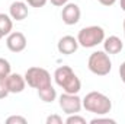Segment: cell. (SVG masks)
<instances>
[{
  "mask_svg": "<svg viewBox=\"0 0 125 124\" xmlns=\"http://www.w3.org/2000/svg\"><path fill=\"white\" fill-rule=\"evenodd\" d=\"M83 108L96 115H106L112 110V101L102 92H89L82 99Z\"/></svg>",
  "mask_w": 125,
  "mask_h": 124,
  "instance_id": "cell-1",
  "label": "cell"
},
{
  "mask_svg": "<svg viewBox=\"0 0 125 124\" xmlns=\"http://www.w3.org/2000/svg\"><path fill=\"white\" fill-rule=\"evenodd\" d=\"M54 79L55 83L67 93H79L82 89V82L70 66H60L54 72Z\"/></svg>",
  "mask_w": 125,
  "mask_h": 124,
  "instance_id": "cell-2",
  "label": "cell"
},
{
  "mask_svg": "<svg viewBox=\"0 0 125 124\" xmlns=\"http://www.w3.org/2000/svg\"><path fill=\"white\" fill-rule=\"evenodd\" d=\"M103 39H105V31H103V28H100L97 25L82 28L77 34L79 45H82L84 48H93L96 45L102 44Z\"/></svg>",
  "mask_w": 125,
  "mask_h": 124,
  "instance_id": "cell-3",
  "label": "cell"
},
{
  "mask_svg": "<svg viewBox=\"0 0 125 124\" xmlns=\"http://www.w3.org/2000/svg\"><path fill=\"white\" fill-rule=\"evenodd\" d=\"M87 67L96 76H106L112 70V62L106 51H94L89 57Z\"/></svg>",
  "mask_w": 125,
  "mask_h": 124,
  "instance_id": "cell-4",
  "label": "cell"
},
{
  "mask_svg": "<svg viewBox=\"0 0 125 124\" xmlns=\"http://www.w3.org/2000/svg\"><path fill=\"white\" fill-rule=\"evenodd\" d=\"M25 80L28 86L38 91V89H42L51 85V74L48 70L42 67H29L25 73Z\"/></svg>",
  "mask_w": 125,
  "mask_h": 124,
  "instance_id": "cell-5",
  "label": "cell"
},
{
  "mask_svg": "<svg viewBox=\"0 0 125 124\" xmlns=\"http://www.w3.org/2000/svg\"><path fill=\"white\" fill-rule=\"evenodd\" d=\"M58 104H60V108L62 110V112H65L67 115L79 114L80 110L83 108L82 99L79 98L77 93H61L58 98Z\"/></svg>",
  "mask_w": 125,
  "mask_h": 124,
  "instance_id": "cell-6",
  "label": "cell"
},
{
  "mask_svg": "<svg viewBox=\"0 0 125 124\" xmlns=\"http://www.w3.org/2000/svg\"><path fill=\"white\" fill-rule=\"evenodd\" d=\"M80 7L76 3H67L65 6H62V12H61V19L62 22L68 26L76 25L80 21Z\"/></svg>",
  "mask_w": 125,
  "mask_h": 124,
  "instance_id": "cell-7",
  "label": "cell"
},
{
  "mask_svg": "<svg viewBox=\"0 0 125 124\" xmlns=\"http://www.w3.org/2000/svg\"><path fill=\"white\" fill-rule=\"evenodd\" d=\"M6 45L12 53H21L26 48V37L22 32H10L6 39Z\"/></svg>",
  "mask_w": 125,
  "mask_h": 124,
  "instance_id": "cell-8",
  "label": "cell"
},
{
  "mask_svg": "<svg viewBox=\"0 0 125 124\" xmlns=\"http://www.w3.org/2000/svg\"><path fill=\"white\" fill-rule=\"evenodd\" d=\"M79 48V41L77 38L71 37V35H64L62 38H60L58 44H57V50L64 54V56H70V54H74Z\"/></svg>",
  "mask_w": 125,
  "mask_h": 124,
  "instance_id": "cell-9",
  "label": "cell"
},
{
  "mask_svg": "<svg viewBox=\"0 0 125 124\" xmlns=\"http://www.w3.org/2000/svg\"><path fill=\"white\" fill-rule=\"evenodd\" d=\"M9 15L13 21H23L28 16V4L23 0H16L9 7Z\"/></svg>",
  "mask_w": 125,
  "mask_h": 124,
  "instance_id": "cell-10",
  "label": "cell"
},
{
  "mask_svg": "<svg viewBox=\"0 0 125 124\" xmlns=\"http://www.w3.org/2000/svg\"><path fill=\"white\" fill-rule=\"evenodd\" d=\"M26 86V80L25 76L19 74V73H10L7 76V88L10 93H21L23 92Z\"/></svg>",
  "mask_w": 125,
  "mask_h": 124,
  "instance_id": "cell-11",
  "label": "cell"
},
{
  "mask_svg": "<svg viewBox=\"0 0 125 124\" xmlns=\"http://www.w3.org/2000/svg\"><path fill=\"white\" fill-rule=\"evenodd\" d=\"M102 44H103V51H106L108 54H118L124 48V42L116 35H111V37L105 38Z\"/></svg>",
  "mask_w": 125,
  "mask_h": 124,
  "instance_id": "cell-12",
  "label": "cell"
},
{
  "mask_svg": "<svg viewBox=\"0 0 125 124\" xmlns=\"http://www.w3.org/2000/svg\"><path fill=\"white\" fill-rule=\"evenodd\" d=\"M38 96H39L44 102L50 104V102H54V101H55V98H57V91L54 89L52 85H50V86H45V88H42V89H38Z\"/></svg>",
  "mask_w": 125,
  "mask_h": 124,
  "instance_id": "cell-13",
  "label": "cell"
},
{
  "mask_svg": "<svg viewBox=\"0 0 125 124\" xmlns=\"http://www.w3.org/2000/svg\"><path fill=\"white\" fill-rule=\"evenodd\" d=\"M12 28H13V19L10 18V15L0 13V34L3 37L9 35L12 32Z\"/></svg>",
  "mask_w": 125,
  "mask_h": 124,
  "instance_id": "cell-14",
  "label": "cell"
},
{
  "mask_svg": "<svg viewBox=\"0 0 125 124\" xmlns=\"http://www.w3.org/2000/svg\"><path fill=\"white\" fill-rule=\"evenodd\" d=\"M12 67H10V63L7 62L6 59H1L0 57V77H6L9 76L12 72Z\"/></svg>",
  "mask_w": 125,
  "mask_h": 124,
  "instance_id": "cell-15",
  "label": "cell"
},
{
  "mask_svg": "<svg viewBox=\"0 0 125 124\" xmlns=\"http://www.w3.org/2000/svg\"><path fill=\"white\" fill-rule=\"evenodd\" d=\"M9 88H7V76L0 77V99H4L9 95Z\"/></svg>",
  "mask_w": 125,
  "mask_h": 124,
  "instance_id": "cell-16",
  "label": "cell"
},
{
  "mask_svg": "<svg viewBox=\"0 0 125 124\" xmlns=\"http://www.w3.org/2000/svg\"><path fill=\"white\" fill-rule=\"evenodd\" d=\"M65 123L67 124H86V118H83L79 114H71V115L67 117Z\"/></svg>",
  "mask_w": 125,
  "mask_h": 124,
  "instance_id": "cell-17",
  "label": "cell"
},
{
  "mask_svg": "<svg viewBox=\"0 0 125 124\" xmlns=\"http://www.w3.org/2000/svg\"><path fill=\"white\" fill-rule=\"evenodd\" d=\"M6 123L7 124H26L28 120H26L25 117H22V115H10V117L6 120Z\"/></svg>",
  "mask_w": 125,
  "mask_h": 124,
  "instance_id": "cell-18",
  "label": "cell"
},
{
  "mask_svg": "<svg viewBox=\"0 0 125 124\" xmlns=\"http://www.w3.org/2000/svg\"><path fill=\"white\" fill-rule=\"evenodd\" d=\"M100 123L115 124L116 121H115L114 118H108V117H100V115H97L96 118H92V120H90V124H100Z\"/></svg>",
  "mask_w": 125,
  "mask_h": 124,
  "instance_id": "cell-19",
  "label": "cell"
},
{
  "mask_svg": "<svg viewBox=\"0 0 125 124\" xmlns=\"http://www.w3.org/2000/svg\"><path fill=\"white\" fill-rule=\"evenodd\" d=\"M45 123L47 124H62V118L60 115H57V114H52V115L47 117Z\"/></svg>",
  "mask_w": 125,
  "mask_h": 124,
  "instance_id": "cell-20",
  "label": "cell"
},
{
  "mask_svg": "<svg viewBox=\"0 0 125 124\" xmlns=\"http://www.w3.org/2000/svg\"><path fill=\"white\" fill-rule=\"evenodd\" d=\"M48 0H26V3L31 7H44Z\"/></svg>",
  "mask_w": 125,
  "mask_h": 124,
  "instance_id": "cell-21",
  "label": "cell"
},
{
  "mask_svg": "<svg viewBox=\"0 0 125 124\" xmlns=\"http://www.w3.org/2000/svg\"><path fill=\"white\" fill-rule=\"evenodd\" d=\"M50 1H51V4H54L57 7H62L68 3V0H50Z\"/></svg>",
  "mask_w": 125,
  "mask_h": 124,
  "instance_id": "cell-22",
  "label": "cell"
},
{
  "mask_svg": "<svg viewBox=\"0 0 125 124\" xmlns=\"http://www.w3.org/2000/svg\"><path fill=\"white\" fill-rule=\"evenodd\" d=\"M119 77H121V80L125 83V62L119 66Z\"/></svg>",
  "mask_w": 125,
  "mask_h": 124,
  "instance_id": "cell-23",
  "label": "cell"
},
{
  "mask_svg": "<svg viewBox=\"0 0 125 124\" xmlns=\"http://www.w3.org/2000/svg\"><path fill=\"white\" fill-rule=\"evenodd\" d=\"M97 1H99L100 4H103V6H108V7L116 3V0H97Z\"/></svg>",
  "mask_w": 125,
  "mask_h": 124,
  "instance_id": "cell-24",
  "label": "cell"
},
{
  "mask_svg": "<svg viewBox=\"0 0 125 124\" xmlns=\"http://www.w3.org/2000/svg\"><path fill=\"white\" fill-rule=\"evenodd\" d=\"M121 9L125 12V0H121Z\"/></svg>",
  "mask_w": 125,
  "mask_h": 124,
  "instance_id": "cell-25",
  "label": "cell"
},
{
  "mask_svg": "<svg viewBox=\"0 0 125 124\" xmlns=\"http://www.w3.org/2000/svg\"><path fill=\"white\" fill-rule=\"evenodd\" d=\"M124 35H125V19H124Z\"/></svg>",
  "mask_w": 125,
  "mask_h": 124,
  "instance_id": "cell-26",
  "label": "cell"
},
{
  "mask_svg": "<svg viewBox=\"0 0 125 124\" xmlns=\"http://www.w3.org/2000/svg\"><path fill=\"white\" fill-rule=\"evenodd\" d=\"M1 38H3V35H1V34H0V39H1Z\"/></svg>",
  "mask_w": 125,
  "mask_h": 124,
  "instance_id": "cell-27",
  "label": "cell"
}]
</instances>
